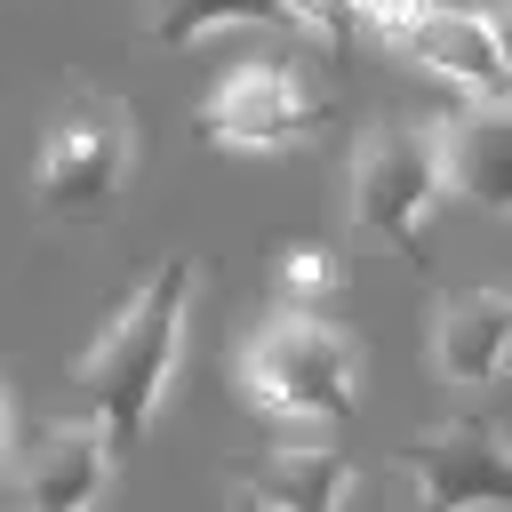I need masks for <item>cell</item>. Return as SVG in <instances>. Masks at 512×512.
Masks as SVG:
<instances>
[{"label":"cell","mask_w":512,"mask_h":512,"mask_svg":"<svg viewBox=\"0 0 512 512\" xmlns=\"http://www.w3.org/2000/svg\"><path fill=\"white\" fill-rule=\"evenodd\" d=\"M288 24H296V32H312L328 56H344V48H352V32H360V0H288Z\"/></svg>","instance_id":"5bb4252c"},{"label":"cell","mask_w":512,"mask_h":512,"mask_svg":"<svg viewBox=\"0 0 512 512\" xmlns=\"http://www.w3.org/2000/svg\"><path fill=\"white\" fill-rule=\"evenodd\" d=\"M432 368L448 384H504L512 376V296L504 288H464L432 312Z\"/></svg>","instance_id":"ba28073f"},{"label":"cell","mask_w":512,"mask_h":512,"mask_svg":"<svg viewBox=\"0 0 512 512\" xmlns=\"http://www.w3.org/2000/svg\"><path fill=\"white\" fill-rule=\"evenodd\" d=\"M400 48H408V64L456 80L464 96H504V88H512V64H504V48H496V32H488L480 8H448V0H432V8L400 32Z\"/></svg>","instance_id":"9c48e42d"},{"label":"cell","mask_w":512,"mask_h":512,"mask_svg":"<svg viewBox=\"0 0 512 512\" xmlns=\"http://www.w3.org/2000/svg\"><path fill=\"white\" fill-rule=\"evenodd\" d=\"M104 480H112V440H104V424H88V416H80V424H48L40 448H32L24 472H16L24 512H96Z\"/></svg>","instance_id":"30bf717a"},{"label":"cell","mask_w":512,"mask_h":512,"mask_svg":"<svg viewBox=\"0 0 512 512\" xmlns=\"http://www.w3.org/2000/svg\"><path fill=\"white\" fill-rule=\"evenodd\" d=\"M240 400L288 424H344L360 400V360L320 312H280L240 344Z\"/></svg>","instance_id":"7a4b0ae2"},{"label":"cell","mask_w":512,"mask_h":512,"mask_svg":"<svg viewBox=\"0 0 512 512\" xmlns=\"http://www.w3.org/2000/svg\"><path fill=\"white\" fill-rule=\"evenodd\" d=\"M8 424H16V416H8V384H0V464H8Z\"/></svg>","instance_id":"e0dca14e"},{"label":"cell","mask_w":512,"mask_h":512,"mask_svg":"<svg viewBox=\"0 0 512 512\" xmlns=\"http://www.w3.org/2000/svg\"><path fill=\"white\" fill-rule=\"evenodd\" d=\"M128 168H136V112H128L120 96H104V88H80V96L48 120V136H40L32 200H40V216L96 224V216L120 200Z\"/></svg>","instance_id":"3957f363"},{"label":"cell","mask_w":512,"mask_h":512,"mask_svg":"<svg viewBox=\"0 0 512 512\" xmlns=\"http://www.w3.org/2000/svg\"><path fill=\"white\" fill-rule=\"evenodd\" d=\"M480 16H488V32H496V48H504V64H512V0H488Z\"/></svg>","instance_id":"2e32d148"},{"label":"cell","mask_w":512,"mask_h":512,"mask_svg":"<svg viewBox=\"0 0 512 512\" xmlns=\"http://www.w3.org/2000/svg\"><path fill=\"white\" fill-rule=\"evenodd\" d=\"M400 472L424 512H512V440L488 416L424 424L400 448Z\"/></svg>","instance_id":"5b68a950"},{"label":"cell","mask_w":512,"mask_h":512,"mask_svg":"<svg viewBox=\"0 0 512 512\" xmlns=\"http://www.w3.org/2000/svg\"><path fill=\"white\" fill-rule=\"evenodd\" d=\"M200 128L224 152H288V144H304L320 128V96L304 88L296 56H248L208 88Z\"/></svg>","instance_id":"8992f818"},{"label":"cell","mask_w":512,"mask_h":512,"mask_svg":"<svg viewBox=\"0 0 512 512\" xmlns=\"http://www.w3.org/2000/svg\"><path fill=\"white\" fill-rule=\"evenodd\" d=\"M424 8H432V0H360V24H368L376 40H392V48H400V32H408Z\"/></svg>","instance_id":"9a60e30c"},{"label":"cell","mask_w":512,"mask_h":512,"mask_svg":"<svg viewBox=\"0 0 512 512\" xmlns=\"http://www.w3.org/2000/svg\"><path fill=\"white\" fill-rule=\"evenodd\" d=\"M440 176L512 224V96H472L456 120H440Z\"/></svg>","instance_id":"52a82bcc"},{"label":"cell","mask_w":512,"mask_h":512,"mask_svg":"<svg viewBox=\"0 0 512 512\" xmlns=\"http://www.w3.org/2000/svg\"><path fill=\"white\" fill-rule=\"evenodd\" d=\"M232 496L248 512H344L352 456L344 448H272L256 464H232Z\"/></svg>","instance_id":"8fae6325"},{"label":"cell","mask_w":512,"mask_h":512,"mask_svg":"<svg viewBox=\"0 0 512 512\" xmlns=\"http://www.w3.org/2000/svg\"><path fill=\"white\" fill-rule=\"evenodd\" d=\"M184 320H192V256H160L144 288L104 320V336L80 352V400L104 440H144L160 416V392L184 360Z\"/></svg>","instance_id":"6da1fadb"},{"label":"cell","mask_w":512,"mask_h":512,"mask_svg":"<svg viewBox=\"0 0 512 512\" xmlns=\"http://www.w3.org/2000/svg\"><path fill=\"white\" fill-rule=\"evenodd\" d=\"M232 24L296 32V24H288V0H152V40H160V48H192V40L232 32Z\"/></svg>","instance_id":"7c38bea8"},{"label":"cell","mask_w":512,"mask_h":512,"mask_svg":"<svg viewBox=\"0 0 512 512\" xmlns=\"http://www.w3.org/2000/svg\"><path fill=\"white\" fill-rule=\"evenodd\" d=\"M336 288H344V264H336L328 240H288V248L272 256V296H280V312H320Z\"/></svg>","instance_id":"4fadbf2b"},{"label":"cell","mask_w":512,"mask_h":512,"mask_svg":"<svg viewBox=\"0 0 512 512\" xmlns=\"http://www.w3.org/2000/svg\"><path fill=\"white\" fill-rule=\"evenodd\" d=\"M440 120H384L352 144V224L392 240L408 264L432 248V208H440Z\"/></svg>","instance_id":"277c9868"}]
</instances>
